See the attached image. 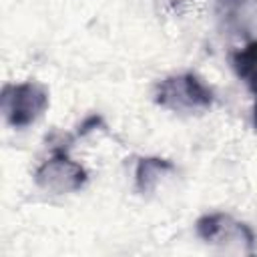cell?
<instances>
[{"mask_svg": "<svg viewBox=\"0 0 257 257\" xmlns=\"http://www.w3.org/2000/svg\"><path fill=\"white\" fill-rule=\"evenodd\" d=\"M74 139L76 135L66 137V139L62 137L58 143H54L52 155L46 161H42L40 167L34 171V183L42 191L62 195V193L80 191L86 185L88 181L86 169L68 157V147Z\"/></svg>", "mask_w": 257, "mask_h": 257, "instance_id": "6da1fadb", "label": "cell"}, {"mask_svg": "<svg viewBox=\"0 0 257 257\" xmlns=\"http://www.w3.org/2000/svg\"><path fill=\"white\" fill-rule=\"evenodd\" d=\"M215 100L213 90L193 72L167 76L157 84L155 102L175 112H199L211 108Z\"/></svg>", "mask_w": 257, "mask_h": 257, "instance_id": "7a4b0ae2", "label": "cell"}, {"mask_svg": "<svg viewBox=\"0 0 257 257\" xmlns=\"http://www.w3.org/2000/svg\"><path fill=\"white\" fill-rule=\"evenodd\" d=\"M0 108L4 120L12 128H26L36 122L48 108V88L34 80L4 84L0 94Z\"/></svg>", "mask_w": 257, "mask_h": 257, "instance_id": "3957f363", "label": "cell"}, {"mask_svg": "<svg viewBox=\"0 0 257 257\" xmlns=\"http://www.w3.org/2000/svg\"><path fill=\"white\" fill-rule=\"evenodd\" d=\"M197 235L207 243L237 241L247 253H255V235L249 225L233 219L225 213H207L197 219Z\"/></svg>", "mask_w": 257, "mask_h": 257, "instance_id": "277c9868", "label": "cell"}, {"mask_svg": "<svg viewBox=\"0 0 257 257\" xmlns=\"http://www.w3.org/2000/svg\"><path fill=\"white\" fill-rule=\"evenodd\" d=\"M215 14L223 30L249 36L257 24V0H215Z\"/></svg>", "mask_w": 257, "mask_h": 257, "instance_id": "5b68a950", "label": "cell"}, {"mask_svg": "<svg viewBox=\"0 0 257 257\" xmlns=\"http://www.w3.org/2000/svg\"><path fill=\"white\" fill-rule=\"evenodd\" d=\"M175 171V165L161 157H143L137 161L135 169V189L141 195H149L157 189L159 179L165 173Z\"/></svg>", "mask_w": 257, "mask_h": 257, "instance_id": "8992f818", "label": "cell"}, {"mask_svg": "<svg viewBox=\"0 0 257 257\" xmlns=\"http://www.w3.org/2000/svg\"><path fill=\"white\" fill-rule=\"evenodd\" d=\"M231 66L247 88L257 92V40H251L241 50H235L231 54Z\"/></svg>", "mask_w": 257, "mask_h": 257, "instance_id": "52a82bcc", "label": "cell"}, {"mask_svg": "<svg viewBox=\"0 0 257 257\" xmlns=\"http://www.w3.org/2000/svg\"><path fill=\"white\" fill-rule=\"evenodd\" d=\"M100 124H102V118H100L98 114H92V116H88V118L78 126V131H76L74 135H76V139H78V137H84V135H88L90 131H94L96 126H100Z\"/></svg>", "mask_w": 257, "mask_h": 257, "instance_id": "ba28073f", "label": "cell"}, {"mask_svg": "<svg viewBox=\"0 0 257 257\" xmlns=\"http://www.w3.org/2000/svg\"><path fill=\"white\" fill-rule=\"evenodd\" d=\"M253 122H255V128H257V100H255V108H253Z\"/></svg>", "mask_w": 257, "mask_h": 257, "instance_id": "9c48e42d", "label": "cell"}]
</instances>
